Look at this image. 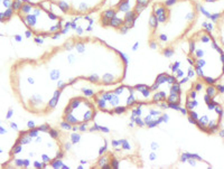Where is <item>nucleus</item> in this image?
I'll use <instances>...</instances> for the list:
<instances>
[{
  "mask_svg": "<svg viewBox=\"0 0 224 169\" xmlns=\"http://www.w3.org/2000/svg\"><path fill=\"white\" fill-rule=\"evenodd\" d=\"M43 57L64 89L81 81L96 86L118 85L128 66L120 52L94 36L69 38Z\"/></svg>",
  "mask_w": 224,
  "mask_h": 169,
  "instance_id": "obj_1",
  "label": "nucleus"
},
{
  "mask_svg": "<svg viewBox=\"0 0 224 169\" xmlns=\"http://www.w3.org/2000/svg\"><path fill=\"white\" fill-rule=\"evenodd\" d=\"M9 82L18 103L34 116L51 113L64 90L43 56L16 61L9 71Z\"/></svg>",
  "mask_w": 224,
  "mask_h": 169,
  "instance_id": "obj_2",
  "label": "nucleus"
},
{
  "mask_svg": "<svg viewBox=\"0 0 224 169\" xmlns=\"http://www.w3.org/2000/svg\"><path fill=\"white\" fill-rule=\"evenodd\" d=\"M200 16L195 0H164L155 2L149 20L150 42L168 49L184 39Z\"/></svg>",
  "mask_w": 224,
  "mask_h": 169,
  "instance_id": "obj_3",
  "label": "nucleus"
},
{
  "mask_svg": "<svg viewBox=\"0 0 224 169\" xmlns=\"http://www.w3.org/2000/svg\"><path fill=\"white\" fill-rule=\"evenodd\" d=\"M63 156L59 133L46 127L22 131L13 145L6 168H45Z\"/></svg>",
  "mask_w": 224,
  "mask_h": 169,
  "instance_id": "obj_4",
  "label": "nucleus"
},
{
  "mask_svg": "<svg viewBox=\"0 0 224 169\" xmlns=\"http://www.w3.org/2000/svg\"><path fill=\"white\" fill-rule=\"evenodd\" d=\"M188 59L198 78L210 84L224 76V49L210 30L201 28L188 38Z\"/></svg>",
  "mask_w": 224,
  "mask_h": 169,
  "instance_id": "obj_5",
  "label": "nucleus"
},
{
  "mask_svg": "<svg viewBox=\"0 0 224 169\" xmlns=\"http://www.w3.org/2000/svg\"><path fill=\"white\" fill-rule=\"evenodd\" d=\"M219 90L198 78L186 94L185 111L201 131L213 134L219 131L223 118V107L216 101Z\"/></svg>",
  "mask_w": 224,
  "mask_h": 169,
  "instance_id": "obj_6",
  "label": "nucleus"
},
{
  "mask_svg": "<svg viewBox=\"0 0 224 169\" xmlns=\"http://www.w3.org/2000/svg\"><path fill=\"white\" fill-rule=\"evenodd\" d=\"M152 97V89L146 85H137L131 87L128 85L118 86L110 91H102L93 97L96 109L104 113H120L129 107L148 102Z\"/></svg>",
  "mask_w": 224,
  "mask_h": 169,
  "instance_id": "obj_7",
  "label": "nucleus"
},
{
  "mask_svg": "<svg viewBox=\"0 0 224 169\" xmlns=\"http://www.w3.org/2000/svg\"><path fill=\"white\" fill-rule=\"evenodd\" d=\"M16 15L24 26L38 37H52L61 34L63 29L62 18L45 6L30 1L17 2Z\"/></svg>",
  "mask_w": 224,
  "mask_h": 169,
  "instance_id": "obj_8",
  "label": "nucleus"
},
{
  "mask_svg": "<svg viewBox=\"0 0 224 169\" xmlns=\"http://www.w3.org/2000/svg\"><path fill=\"white\" fill-rule=\"evenodd\" d=\"M96 116L94 101L85 97H76L66 105L63 113V122L67 126H82L93 121Z\"/></svg>",
  "mask_w": 224,
  "mask_h": 169,
  "instance_id": "obj_9",
  "label": "nucleus"
},
{
  "mask_svg": "<svg viewBox=\"0 0 224 169\" xmlns=\"http://www.w3.org/2000/svg\"><path fill=\"white\" fill-rule=\"evenodd\" d=\"M69 16H88L96 12L108 0H46Z\"/></svg>",
  "mask_w": 224,
  "mask_h": 169,
  "instance_id": "obj_10",
  "label": "nucleus"
},
{
  "mask_svg": "<svg viewBox=\"0 0 224 169\" xmlns=\"http://www.w3.org/2000/svg\"><path fill=\"white\" fill-rule=\"evenodd\" d=\"M17 0H0V22H9L16 13Z\"/></svg>",
  "mask_w": 224,
  "mask_h": 169,
  "instance_id": "obj_11",
  "label": "nucleus"
},
{
  "mask_svg": "<svg viewBox=\"0 0 224 169\" xmlns=\"http://www.w3.org/2000/svg\"><path fill=\"white\" fill-rule=\"evenodd\" d=\"M215 34H216V40L222 46V48L224 49V10L219 15L217 19L215 22Z\"/></svg>",
  "mask_w": 224,
  "mask_h": 169,
  "instance_id": "obj_12",
  "label": "nucleus"
},
{
  "mask_svg": "<svg viewBox=\"0 0 224 169\" xmlns=\"http://www.w3.org/2000/svg\"><path fill=\"white\" fill-rule=\"evenodd\" d=\"M204 2H217V1H221V0H202Z\"/></svg>",
  "mask_w": 224,
  "mask_h": 169,
  "instance_id": "obj_13",
  "label": "nucleus"
}]
</instances>
